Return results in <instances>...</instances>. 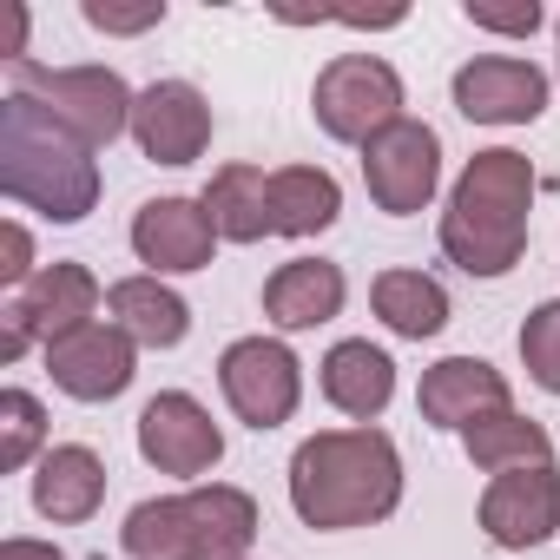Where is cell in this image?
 I'll return each instance as SVG.
<instances>
[{
  "label": "cell",
  "instance_id": "6da1fadb",
  "mask_svg": "<svg viewBox=\"0 0 560 560\" xmlns=\"http://www.w3.org/2000/svg\"><path fill=\"white\" fill-rule=\"evenodd\" d=\"M291 508L317 534H350L376 527L402 508V455L396 442L370 429H317L291 455Z\"/></svg>",
  "mask_w": 560,
  "mask_h": 560
},
{
  "label": "cell",
  "instance_id": "7a4b0ae2",
  "mask_svg": "<svg viewBox=\"0 0 560 560\" xmlns=\"http://www.w3.org/2000/svg\"><path fill=\"white\" fill-rule=\"evenodd\" d=\"M527 211H534L527 152L508 145L475 152L442 205V257L468 277H508L527 250Z\"/></svg>",
  "mask_w": 560,
  "mask_h": 560
},
{
  "label": "cell",
  "instance_id": "3957f363",
  "mask_svg": "<svg viewBox=\"0 0 560 560\" xmlns=\"http://www.w3.org/2000/svg\"><path fill=\"white\" fill-rule=\"evenodd\" d=\"M0 191L47 224H80L100 205V159L34 93L0 100Z\"/></svg>",
  "mask_w": 560,
  "mask_h": 560
},
{
  "label": "cell",
  "instance_id": "277c9868",
  "mask_svg": "<svg viewBox=\"0 0 560 560\" xmlns=\"http://www.w3.org/2000/svg\"><path fill=\"white\" fill-rule=\"evenodd\" d=\"M250 540H257V501L231 481L152 494L119 527V547L132 560H244Z\"/></svg>",
  "mask_w": 560,
  "mask_h": 560
},
{
  "label": "cell",
  "instance_id": "5b68a950",
  "mask_svg": "<svg viewBox=\"0 0 560 560\" xmlns=\"http://www.w3.org/2000/svg\"><path fill=\"white\" fill-rule=\"evenodd\" d=\"M100 304H106V291H100V277L86 264H67V257L40 264L34 284H21L8 298V311H0V363H21L34 343L47 350V343L73 337V330L100 324Z\"/></svg>",
  "mask_w": 560,
  "mask_h": 560
},
{
  "label": "cell",
  "instance_id": "8992f818",
  "mask_svg": "<svg viewBox=\"0 0 560 560\" xmlns=\"http://www.w3.org/2000/svg\"><path fill=\"white\" fill-rule=\"evenodd\" d=\"M8 73H14V93H34V100H40L73 139H86L93 152L132 132L139 93H132L113 67H40V60H21V67H8Z\"/></svg>",
  "mask_w": 560,
  "mask_h": 560
},
{
  "label": "cell",
  "instance_id": "52a82bcc",
  "mask_svg": "<svg viewBox=\"0 0 560 560\" xmlns=\"http://www.w3.org/2000/svg\"><path fill=\"white\" fill-rule=\"evenodd\" d=\"M311 113H317L324 139L363 152L376 132H389L396 119H409L402 113V73L383 54H337L317 73V86H311Z\"/></svg>",
  "mask_w": 560,
  "mask_h": 560
},
{
  "label": "cell",
  "instance_id": "ba28073f",
  "mask_svg": "<svg viewBox=\"0 0 560 560\" xmlns=\"http://www.w3.org/2000/svg\"><path fill=\"white\" fill-rule=\"evenodd\" d=\"M218 389H224V402H231V416L244 429L270 435L304 402V363H298V350L284 337H237L218 357Z\"/></svg>",
  "mask_w": 560,
  "mask_h": 560
},
{
  "label": "cell",
  "instance_id": "9c48e42d",
  "mask_svg": "<svg viewBox=\"0 0 560 560\" xmlns=\"http://www.w3.org/2000/svg\"><path fill=\"white\" fill-rule=\"evenodd\" d=\"M363 185H370L376 211H389V218L429 211L435 191H442V139H435V126L396 119L389 132H376L363 145Z\"/></svg>",
  "mask_w": 560,
  "mask_h": 560
},
{
  "label": "cell",
  "instance_id": "30bf717a",
  "mask_svg": "<svg viewBox=\"0 0 560 560\" xmlns=\"http://www.w3.org/2000/svg\"><path fill=\"white\" fill-rule=\"evenodd\" d=\"M547 93L553 80L521 54H475L448 80V100L468 126H534L547 113Z\"/></svg>",
  "mask_w": 560,
  "mask_h": 560
},
{
  "label": "cell",
  "instance_id": "8fae6325",
  "mask_svg": "<svg viewBox=\"0 0 560 560\" xmlns=\"http://www.w3.org/2000/svg\"><path fill=\"white\" fill-rule=\"evenodd\" d=\"M139 455L159 468V475H178V481H205L218 462H224V429L211 422V409L185 389H159L145 409H139Z\"/></svg>",
  "mask_w": 560,
  "mask_h": 560
},
{
  "label": "cell",
  "instance_id": "7c38bea8",
  "mask_svg": "<svg viewBox=\"0 0 560 560\" xmlns=\"http://www.w3.org/2000/svg\"><path fill=\"white\" fill-rule=\"evenodd\" d=\"M475 514H481V534H488L501 553L547 547V540L560 534V468H553V462H534V468L488 475Z\"/></svg>",
  "mask_w": 560,
  "mask_h": 560
},
{
  "label": "cell",
  "instance_id": "4fadbf2b",
  "mask_svg": "<svg viewBox=\"0 0 560 560\" xmlns=\"http://www.w3.org/2000/svg\"><path fill=\"white\" fill-rule=\"evenodd\" d=\"M132 257L152 270V277H191V270H211L218 257V224L205 211V198H145L132 211Z\"/></svg>",
  "mask_w": 560,
  "mask_h": 560
},
{
  "label": "cell",
  "instance_id": "5bb4252c",
  "mask_svg": "<svg viewBox=\"0 0 560 560\" xmlns=\"http://www.w3.org/2000/svg\"><path fill=\"white\" fill-rule=\"evenodd\" d=\"M47 376L60 396L73 402H113L132 389L139 376V343L119 330V324H86L60 343H47Z\"/></svg>",
  "mask_w": 560,
  "mask_h": 560
},
{
  "label": "cell",
  "instance_id": "9a60e30c",
  "mask_svg": "<svg viewBox=\"0 0 560 560\" xmlns=\"http://www.w3.org/2000/svg\"><path fill=\"white\" fill-rule=\"evenodd\" d=\"M132 145L152 165H198L211 145V100L191 80H152L132 106Z\"/></svg>",
  "mask_w": 560,
  "mask_h": 560
},
{
  "label": "cell",
  "instance_id": "2e32d148",
  "mask_svg": "<svg viewBox=\"0 0 560 560\" xmlns=\"http://www.w3.org/2000/svg\"><path fill=\"white\" fill-rule=\"evenodd\" d=\"M416 409H422L429 429H455V435H462V429H475L481 416L514 409V389H508V376H501L494 363H481V357H442V363L422 370Z\"/></svg>",
  "mask_w": 560,
  "mask_h": 560
},
{
  "label": "cell",
  "instance_id": "e0dca14e",
  "mask_svg": "<svg viewBox=\"0 0 560 560\" xmlns=\"http://www.w3.org/2000/svg\"><path fill=\"white\" fill-rule=\"evenodd\" d=\"M317 389H324V402L337 416H350L357 429H370L396 402V357L383 343H370V337H343L317 363Z\"/></svg>",
  "mask_w": 560,
  "mask_h": 560
},
{
  "label": "cell",
  "instance_id": "ac0fdd59",
  "mask_svg": "<svg viewBox=\"0 0 560 560\" xmlns=\"http://www.w3.org/2000/svg\"><path fill=\"white\" fill-rule=\"evenodd\" d=\"M350 304V277L343 264L330 257H291V264H277L264 277V317L277 330H317V324H337Z\"/></svg>",
  "mask_w": 560,
  "mask_h": 560
},
{
  "label": "cell",
  "instance_id": "d6986e66",
  "mask_svg": "<svg viewBox=\"0 0 560 560\" xmlns=\"http://www.w3.org/2000/svg\"><path fill=\"white\" fill-rule=\"evenodd\" d=\"M100 501H106V462L86 442H54L34 462V514L40 521L80 527V521L100 514Z\"/></svg>",
  "mask_w": 560,
  "mask_h": 560
},
{
  "label": "cell",
  "instance_id": "ffe728a7",
  "mask_svg": "<svg viewBox=\"0 0 560 560\" xmlns=\"http://www.w3.org/2000/svg\"><path fill=\"white\" fill-rule=\"evenodd\" d=\"M106 324H119L139 350H178L191 337V304L165 284V277L139 270V277L106 284Z\"/></svg>",
  "mask_w": 560,
  "mask_h": 560
},
{
  "label": "cell",
  "instance_id": "44dd1931",
  "mask_svg": "<svg viewBox=\"0 0 560 560\" xmlns=\"http://www.w3.org/2000/svg\"><path fill=\"white\" fill-rule=\"evenodd\" d=\"M343 218V185L324 165H277L270 172V237H317Z\"/></svg>",
  "mask_w": 560,
  "mask_h": 560
},
{
  "label": "cell",
  "instance_id": "7402d4cb",
  "mask_svg": "<svg viewBox=\"0 0 560 560\" xmlns=\"http://www.w3.org/2000/svg\"><path fill=\"white\" fill-rule=\"evenodd\" d=\"M370 311L383 317L389 337H409V343H429L448 330V291L429 270H383L370 284Z\"/></svg>",
  "mask_w": 560,
  "mask_h": 560
},
{
  "label": "cell",
  "instance_id": "603a6c76",
  "mask_svg": "<svg viewBox=\"0 0 560 560\" xmlns=\"http://www.w3.org/2000/svg\"><path fill=\"white\" fill-rule=\"evenodd\" d=\"M205 211L224 244H257L270 237V172L257 165H218L205 185Z\"/></svg>",
  "mask_w": 560,
  "mask_h": 560
},
{
  "label": "cell",
  "instance_id": "cb8c5ba5",
  "mask_svg": "<svg viewBox=\"0 0 560 560\" xmlns=\"http://www.w3.org/2000/svg\"><path fill=\"white\" fill-rule=\"evenodd\" d=\"M462 448L481 475H508V468H534V462H553V435L521 416V409H494L481 416L475 429H462Z\"/></svg>",
  "mask_w": 560,
  "mask_h": 560
},
{
  "label": "cell",
  "instance_id": "d4e9b609",
  "mask_svg": "<svg viewBox=\"0 0 560 560\" xmlns=\"http://www.w3.org/2000/svg\"><path fill=\"white\" fill-rule=\"evenodd\" d=\"M47 455V409L34 389H0V468L21 475Z\"/></svg>",
  "mask_w": 560,
  "mask_h": 560
},
{
  "label": "cell",
  "instance_id": "484cf974",
  "mask_svg": "<svg viewBox=\"0 0 560 560\" xmlns=\"http://www.w3.org/2000/svg\"><path fill=\"white\" fill-rule=\"evenodd\" d=\"M521 370H527L534 389L560 396V298L527 311V324H521Z\"/></svg>",
  "mask_w": 560,
  "mask_h": 560
},
{
  "label": "cell",
  "instance_id": "4316f807",
  "mask_svg": "<svg viewBox=\"0 0 560 560\" xmlns=\"http://www.w3.org/2000/svg\"><path fill=\"white\" fill-rule=\"evenodd\" d=\"M80 14L100 34H152L165 21V0H80Z\"/></svg>",
  "mask_w": 560,
  "mask_h": 560
},
{
  "label": "cell",
  "instance_id": "83f0119b",
  "mask_svg": "<svg viewBox=\"0 0 560 560\" xmlns=\"http://www.w3.org/2000/svg\"><path fill=\"white\" fill-rule=\"evenodd\" d=\"M468 27H481V34H508V40H527L534 27H540V8L534 0H514V8H494V0H468Z\"/></svg>",
  "mask_w": 560,
  "mask_h": 560
},
{
  "label": "cell",
  "instance_id": "f1b7e54d",
  "mask_svg": "<svg viewBox=\"0 0 560 560\" xmlns=\"http://www.w3.org/2000/svg\"><path fill=\"white\" fill-rule=\"evenodd\" d=\"M0 244H8V257H0V284H8V291L34 284V277H40V264H34V231H27L21 218H8V224H0Z\"/></svg>",
  "mask_w": 560,
  "mask_h": 560
},
{
  "label": "cell",
  "instance_id": "f546056e",
  "mask_svg": "<svg viewBox=\"0 0 560 560\" xmlns=\"http://www.w3.org/2000/svg\"><path fill=\"white\" fill-rule=\"evenodd\" d=\"M0 560H67L54 540H27V534H14V540H0Z\"/></svg>",
  "mask_w": 560,
  "mask_h": 560
},
{
  "label": "cell",
  "instance_id": "4dcf8cb0",
  "mask_svg": "<svg viewBox=\"0 0 560 560\" xmlns=\"http://www.w3.org/2000/svg\"><path fill=\"white\" fill-rule=\"evenodd\" d=\"M553 34H560V21H553Z\"/></svg>",
  "mask_w": 560,
  "mask_h": 560
},
{
  "label": "cell",
  "instance_id": "1f68e13d",
  "mask_svg": "<svg viewBox=\"0 0 560 560\" xmlns=\"http://www.w3.org/2000/svg\"><path fill=\"white\" fill-rule=\"evenodd\" d=\"M244 560H250V553H244Z\"/></svg>",
  "mask_w": 560,
  "mask_h": 560
}]
</instances>
